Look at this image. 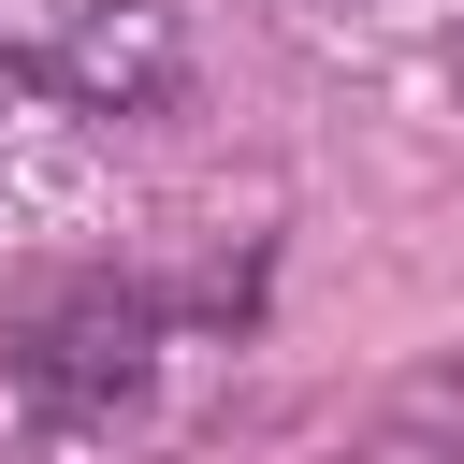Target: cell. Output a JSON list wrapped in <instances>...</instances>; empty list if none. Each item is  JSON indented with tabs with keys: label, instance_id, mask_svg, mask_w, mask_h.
<instances>
[{
	"label": "cell",
	"instance_id": "cell-1",
	"mask_svg": "<svg viewBox=\"0 0 464 464\" xmlns=\"http://www.w3.org/2000/svg\"><path fill=\"white\" fill-rule=\"evenodd\" d=\"M203 304H232V290H203ZM188 290H130V276H87V290H58L14 348H0V392L29 406V435H102L145 377H160V348L203 319Z\"/></svg>",
	"mask_w": 464,
	"mask_h": 464
},
{
	"label": "cell",
	"instance_id": "cell-2",
	"mask_svg": "<svg viewBox=\"0 0 464 464\" xmlns=\"http://www.w3.org/2000/svg\"><path fill=\"white\" fill-rule=\"evenodd\" d=\"M44 87L72 116H160L188 87V29L174 0H72V29L44 44Z\"/></svg>",
	"mask_w": 464,
	"mask_h": 464
}]
</instances>
